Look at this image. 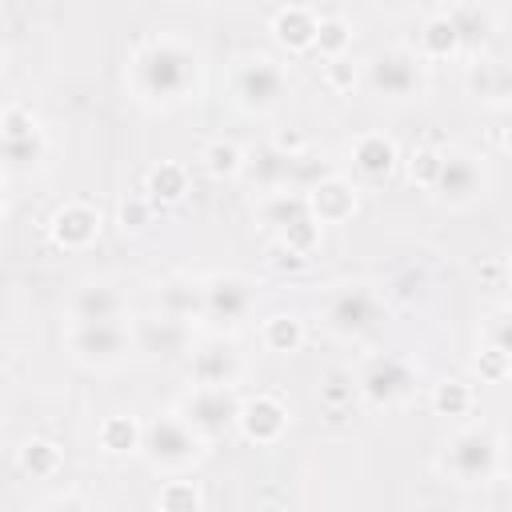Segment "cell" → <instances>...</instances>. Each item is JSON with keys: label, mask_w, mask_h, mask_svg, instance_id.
I'll list each match as a JSON object with an SVG mask.
<instances>
[{"label": "cell", "mask_w": 512, "mask_h": 512, "mask_svg": "<svg viewBox=\"0 0 512 512\" xmlns=\"http://www.w3.org/2000/svg\"><path fill=\"white\" fill-rule=\"evenodd\" d=\"M128 88L148 108H176L200 88V52L180 36H152L128 60Z\"/></svg>", "instance_id": "6da1fadb"}, {"label": "cell", "mask_w": 512, "mask_h": 512, "mask_svg": "<svg viewBox=\"0 0 512 512\" xmlns=\"http://www.w3.org/2000/svg\"><path fill=\"white\" fill-rule=\"evenodd\" d=\"M368 92L384 104H412L428 92V68L412 48H380L368 56Z\"/></svg>", "instance_id": "7a4b0ae2"}, {"label": "cell", "mask_w": 512, "mask_h": 512, "mask_svg": "<svg viewBox=\"0 0 512 512\" xmlns=\"http://www.w3.org/2000/svg\"><path fill=\"white\" fill-rule=\"evenodd\" d=\"M140 452L160 472H184L204 456V436L180 416H156L140 428Z\"/></svg>", "instance_id": "3957f363"}, {"label": "cell", "mask_w": 512, "mask_h": 512, "mask_svg": "<svg viewBox=\"0 0 512 512\" xmlns=\"http://www.w3.org/2000/svg\"><path fill=\"white\" fill-rule=\"evenodd\" d=\"M64 344L76 364L104 372L124 364V356L132 352V332L124 320H72Z\"/></svg>", "instance_id": "277c9868"}, {"label": "cell", "mask_w": 512, "mask_h": 512, "mask_svg": "<svg viewBox=\"0 0 512 512\" xmlns=\"http://www.w3.org/2000/svg\"><path fill=\"white\" fill-rule=\"evenodd\" d=\"M232 100L252 116L276 112L288 100V72L272 56H244L232 68Z\"/></svg>", "instance_id": "5b68a950"}, {"label": "cell", "mask_w": 512, "mask_h": 512, "mask_svg": "<svg viewBox=\"0 0 512 512\" xmlns=\"http://www.w3.org/2000/svg\"><path fill=\"white\" fill-rule=\"evenodd\" d=\"M384 324V300L368 284H340L324 300V328L340 340H360Z\"/></svg>", "instance_id": "8992f818"}, {"label": "cell", "mask_w": 512, "mask_h": 512, "mask_svg": "<svg viewBox=\"0 0 512 512\" xmlns=\"http://www.w3.org/2000/svg\"><path fill=\"white\" fill-rule=\"evenodd\" d=\"M440 468L456 484H484L500 468V440L488 428H464L448 440V448L440 456Z\"/></svg>", "instance_id": "52a82bcc"}, {"label": "cell", "mask_w": 512, "mask_h": 512, "mask_svg": "<svg viewBox=\"0 0 512 512\" xmlns=\"http://www.w3.org/2000/svg\"><path fill=\"white\" fill-rule=\"evenodd\" d=\"M176 416L208 440V436H220V432L236 428L240 396H236L232 384H192V392H184Z\"/></svg>", "instance_id": "ba28073f"}, {"label": "cell", "mask_w": 512, "mask_h": 512, "mask_svg": "<svg viewBox=\"0 0 512 512\" xmlns=\"http://www.w3.org/2000/svg\"><path fill=\"white\" fill-rule=\"evenodd\" d=\"M436 192V200L444 208H468L476 204L484 192H488V168L480 156H468V152H444L440 156V168L428 184Z\"/></svg>", "instance_id": "9c48e42d"}, {"label": "cell", "mask_w": 512, "mask_h": 512, "mask_svg": "<svg viewBox=\"0 0 512 512\" xmlns=\"http://www.w3.org/2000/svg\"><path fill=\"white\" fill-rule=\"evenodd\" d=\"M252 304H256V292L236 272H216L200 280V316L212 324H240L248 320Z\"/></svg>", "instance_id": "30bf717a"}, {"label": "cell", "mask_w": 512, "mask_h": 512, "mask_svg": "<svg viewBox=\"0 0 512 512\" xmlns=\"http://www.w3.org/2000/svg\"><path fill=\"white\" fill-rule=\"evenodd\" d=\"M132 332V348L152 356V360H176L192 348V328L188 320L172 316V312H148V316H136V324L128 328Z\"/></svg>", "instance_id": "8fae6325"}, {"label": "cell", "mask_w": 512, "mask_h": 512, "mask_svg": "<svg viewBox=\"0 0 512 512\" xmlns=\"http://www.w3.org/2000/svg\"><path fill=\"white\" fill-rule=\"evenodd\" d=\"M416 388V372L400 356H368L356 372V392L368 404H400Z\"/></svg>", "instance_id": "7c38bea8"}, {"label": "cell", "mask_w": 512, "mask_h": 512, "mask_svg": "<svg viewBox=\"0 0 512 512\" xmlns=\"http://www.w3.org/2000/svg\"><path fill=\"white\" fill-rule=\"evenodd\" d=\"M188 376H192V384H236L240 356L228 340H204V344L188 348Z\"/></svg>", "instance_id": "4fadbf2b"}, {"label": "cell", "mask_w": 512, "mask_h": 512, "mask_svg": "<svg viewBox=\"0 0 512 512\" xmlns=\"http://www.w3.org/2000/svg\"><path fill=\"white\" fill-rule=\"evenodd\" d=\"M48 228H52V240H56L60 248L80 252V248L96 244V236H100V212H96L92 204L72 200V204H64V208L52 212V224H48Z\"/></svg>", "instance_id": "5bb4252c"}, {"label": "cell", "mask_w": 512, "mask_h": 512, "mask_svg": "<svg viewBox=\"0 0 512 512\" xmlns=\"http://www.w3.org/2000/svg\"><path fill=\"white\" fill-rule=\"evenodd\" d=\"M304 196H308V212L320 224H344L356 212V188L344 176H332V172L320 176Z\"/></svg>", "instance_id": "9a60e30c"}, {"label": "cell", "mask_w": 512, "mask_h": 512, "mask_svg": "<svg viewBox=\"0 0 512 512\" xmlns=\"http://www.w3.org/2000/svg\"><path fill=\"white\" fill-rule=\"evenodd\" d=\"M128 308L124 292L108 280H88L68 300V320H120Z\"/></svg>", "instance_id": "2e32d148"}, {"label": "cell", "mask_w": 512, "mask_h": 512, "mask_svg": "<svg viewBox=\"0 0 512 512\" xmlns=\"http://www.w3.org/2000/svg\"><path fill=\"white\" fill-rule=\"evenodd\" d=\"M236 428L252 440V444H276L288 428V408L276 400V396H256L248 404H240V416H236Z\"/></svg>", "instance_id": "e0dca14e"}, {"label": "cell", "mask_w": 512, "mask_h": 512, "mask_svg": "<svg viewBox=\"0 0 512 512\" xmlns=\"http://www.w3.org/2000/svg\"><path fill=\"white\" fill-rule=\"evenodd\" d=\"M348 156H352V168H356L364 180H384V176H392L396 164H400L396 140L384 136V132H360V136L348 144Z\"/></svg>", "instance_id": "ac0fdd59"}, {"label": "cell", "mask_w": 512, "mask_h": 512, "mask_svg": "<svg viewBox=\"0 0 512 512\" xmlns=\"http://www.w3.org/2000/svg\"><path fill=\"white\" fill-rule=\"evenodd\" d=\"M240 172L260 188V192H272V188H288V172H292V156L280 152L276 144H264L256 152H244V164Z\"/></svg>", "instance_id": "d6986e66"}, {"label": "cell", "mask_w": 512, "mask_h": 512, "mask_svg": "<svg viewBox=\"0 0 512 512\" xmlns=\"http://www.w3.org/2000/svg\"><path fill=\"white\" fill-rule=\"evenodd\" d=\"M316 24H320V16H316L312 8L288 4V8H280V12L272 16V36H276L288 52H308L312 40H316Z\"/></svg>", "instance_id": "ffe728a7"}, {"label": "cell", "mask_w": 512, "mask_h": 512, "mask_svg": "<svg viewBox=\"0 0 512 512\" xmlns=\"http://www.w3.org/2000/svg\"><path fill=\"white\" fill-rule=\"evenodd\" d=\"M300 216H308V196L304 192H296V188H272V192L260 196V224L272 228L276 236L292 220H300Z\"/></svg>", "instance_id": "44dd1931"}, {"label": "cell", "mask_w": 512, "mask_h": 512, "mask_svg": "<svg viewBox=\"0 0 512 512\" xmlns=\"http://www.w3.org/2000/svg\"><path fill=\"white\" fill-rule=\"evenodd\" d=\"M460 52V40H456V28L448 20V12H436L420 24V36H416V56L420 60H444V56H456Z\"/></svg>", "instance_id": "7402d4cb"}, {"label": "cell", "mask_w": 512, "mask_h": 512, "mask_svg": "<svg viewBox=\"0 0 512 512\" xmlns=\"http://www.w3.org/2000/svg\"><path fill=\"white\" fill-rule=\"evenodd\" d=\"M448 20H452V28H456L460 48H480V44L488 40V32H492V16H488L476 0H464V4L448 8Z\"/></svg>", "instance_id": "603a6c76"}, {"label": "cell", "mask_w": 512, "mask_h": 512, "mask_svg": "<svg viewBox=\"0 0 512 512\" xmlns=\"http://www.w3.org/2000/svg\"><path fill=\"white\" fill-rule=\"evenodd\" d=\"M184 192H188V168L184 164H156L152 172H148V184H144V196L152 200V204H180L184 200Z\"/></svg>", "instance_id": "cb8c5ba5"}, {"label": "cell", "mask_w": 512, "mask_h": 512, "mask_svg": "<svg viewBox=\"0 0 512 512\" xmlns=\"http://www.w3.org/2000/svg\"><path fill=\"white\" fill-rule=\"evenodd\" d=\"M468 88L488 104H504L508 100V68H504V60L468 64Z\"/></svg>", "instance_id": "d4e9b609"}, {"label": "cell", "mask_w": 512, "mask_h": 512, "mask_svg": "<svg viewBox=\"0 0 512 512\" xmlns=\"http://www.w3.org/2000/svg\"><path fill=\"white\" fill-rule=\"evenodd\" d=\"M160 312H172L180 320H196L200 316V280L176 276L160 288Z\"/></svg>", "instance_id": "484cf974"}, {"label": "cell", "mask_w": 512, "mask_h": 512, "mask_svg": "<svg viewBox=\"0 0 512 512\" xmlns=\"http://www.w3.org/2000/svg\"><path fill=\"white\" fill-rule=\"evenodd\" d=\"M260 336H264V348L268 352H296L304 344V320L292 316V312H276V316L264 320Z\"/></svg>", "instance_id": "4316f807"}, {"label": "cell", "mask_w": 512, "mask_h": 512, "mask_svg": "<svg viewBox=\"0 0 512 512\" xmlns=\"http://www.w3.org/2000/svg\"><path fill=\"white\" fill-rule=\"evenodd\" d=\"M96 436H100V448L112 452V456H120V452H140V424H136L132 416H108Z\"/></svg>", "instance_id": "83f0119b"}, {"label": "cell", "mask_w": 512, "mask_h": 512, "mask_svg": "<svg viewBox=\"0 0 512 512\" xmlns=\"http://www.w3.org/2000/svg\"><path fill=\"white\" fill-rule=\"evenodd\" d=\"M20 464H24V472L36 476V480H52V476L60 472L64 456H60V448H56L52 440H28V444L20 448Z\"/></svg>", "instance_id": "f1b7e54d"}, {"label": "cell", "mask_w": 512, "mask_h": 512, "mask_svg": "<svg viewBox=\"0 0 512 512\" xmlns=\"http://www.w3.org/2000/svg\"><path fill=\"white\" fill-rule=\"evenodd\" d=\"M312 48H316L324 60H332V56H344V52L352 48V28H348L340 16H320Z\"/></svg>", "instance_id": "f546056e"}, {"label": "cell", "mask_w": 512, "mask_h": 512, "mask_svg": "<svg viewBox=\"0 0 512 512\" xmlns=\"http://www.w3.org/2000/svg\"><path fill=\"white\" fill-rule=\"evenodd\" d=\"M200 164L208 176L224 180V176H240V164H244V152L232 144V140H212L204 152H200Z\"/></svg>", "instance_id": "4dcf8cb0"}, {"label": "cell", "mask_w": 512, "mask_h": 512, "mask_svg": "<svg viewBox=\"0 0 512 512\" xmlns=\"http://www.w3.org/2000/svg\"><path fill=\"white\" fill-rule=\"evenodd\" d=\"M156 508H164V512H196V508H204V492L192 480H168L156 492Z\"/></svg>", "instance_id": "1f68e13d"}, {"label": "cell", "mask_w": 512, "mask_h": 512, "mask_svg": "<svg viewBox=\"0 0 512 512\" xmlns=\"http://www.w3.org/2000/svg\"><path fill=\"white\" fill-rule=\"evenodd\" d=\"M44 156V132L32 136H0V160L12 168H28Z\"/></svg>", "instance_id": "d6a6232c"}, {"label": "cell", "mask_w": 512, "mask_h": 512, "mask_svg": "<svg viewBox=\"0 0 512 512\" xmlns=\"http://www.w3.org/2000/svg\"><path fill=\"white\" fill-rule=\"evenodd\" d=\"M320 228H324V224L308 212V216L292 220V224L280 232V244H284V248H292V252H300V256H308V252L320 244Z\"/></svg>", "instance_id": "836d02e7"}, {"label": "cell", "mask_w": 512, "mask_h": 512, "mask_svg": "<svg viewBox=\"0 0 512 512\" xmlns=\"http://www.w3.org/2000/svg\"><path fill=\"white\" fill-rule=\"evenodd\" d=\"M432 408H436L440 416H464V412L472 408V388L460 384V380H444V384H436V392H432Z\"/></svg>", "instance_id": "e575fe53"}, {"label": "cell", "mask_w": 512, "mask_h": 512, "mask_svg": "<svg viewBox=\"0 0 512 512\" xmlns=\"http://www.w3.org/2000/svg\"><path fill=\"white\" fill-rule=\"evenodd\" d=\"M32 132H40L32 108H24V104H8V108L0 112V136H32Z\"/></svg>", "instance_id": "d590c367"}, {"label": "cell", "mask_w": 512, "mask_h": 512, "mask_svg": "<svg viewBox=\"0 0 512 512\" xmlns=\"http://www.w3.org/2000/svg\"><path fill=\"white\" fill-rule=\"evenodd\" d=\"M476 368H480V376H484V380L500 384V380L508 376V348H488V344H480Z\"/></svg>", "instance_id": "8d00e7d4"}, {"label": "cell", "mask_w": 512, "mask_h": 512, "mask_svg": "<svg viewBox=\"0 0 512 512\" xmlns=\"http://www.w3.org/2000/svg\"><path fill=\"white\" fill-rule=\"evenodd\" d=\"M440 156L444 152H432V148H416L412 152V160H408V176H412V184H432V176H436V168H440Z\"/></svg>", "instance_id": "74e56055"}, {"label": "cell", "mask_w": 512, "mask_h": 512, "mask_svg": "<svg viewBox=\"0 0 512 512\" xmlns=\"http://www.w3.org/2000/svg\"><path fill=\"white\" fill-rule=\"evenodd\" d=\"M152 208H156V204H152L148 196H128V200L120 204V224H124V232H128V228L140 232V228L152 220Z\"/></svg>", "instance_id": "f35d334b"}, {"label": "cell", "mask_w": 512, "mask_h": 512, "mask_svg": "<svg viewBox=\"0 0 512 512\" xmlns=\"http://www.w3.org/2000/svg\"><path fill=\"white\" fill-rule=\"evenodd\" d=\"M352 396H356V376H328V380L320 384V400H324L328 408H344Z\"/></svg>", "instance_id": "ab89813d"}, {"label": "cell", "mask_w": 512, "mask_h": 512, "mask_svg": "<svg viewBox=\"0 0 512 512\" xmlns=\"http://www.w3.org/2000/svg\"><path fill=\"white\" fill-rule=\"evenodd\" d=\"M480 344H488V348H508V308L488 312L484 332H480Z\"/></svg>", "instance_id": "60d3db41"}, {"label": "cell", "mask_w": 512, "mask_h": 512, "mask_svg": "<svg viewBox=\"0 0 512 512\" xmlns=\"http://www.w3.org/2000/svg\"><path fill=\"white\" fill-rule=\"evenodd\" d=\"M324 76H328V84H332L336 92H344V88H352V84H356V68H352V60H348V56H332V60H328V68H324Z\"/></svg>", "instance_id": "b9f144b4"}, {"label": "cell", "mask_w": 512, "mask_h": 512, "mask_svg": "<svg viewBox=\"0 0 512 512\" xmlns=\"http://www.w3.org/2000/svg\"><path fill=\"white\" fill-rule=\"evenodd\" d=\"M0 212H4V192H0Z\"/></svg>", "instance_id": "7bdbcfd3"}]
</instances>
